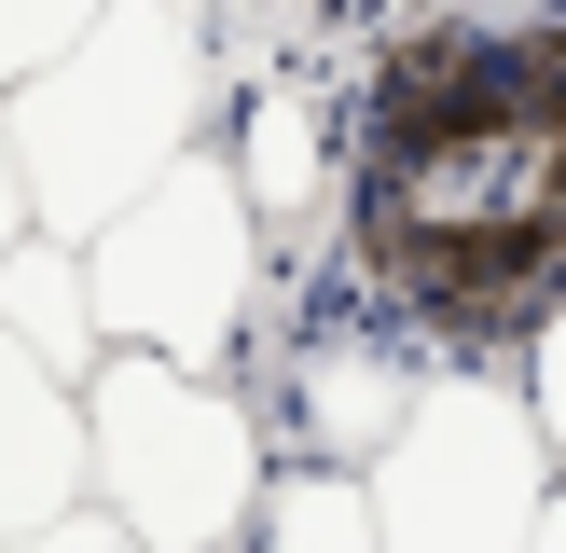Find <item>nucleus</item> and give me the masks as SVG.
<instances>
[{"mask_svg": "<svg viewBox=\"0 0 566 553\" xmlns=\"http://www.w3.org/2000/svg\"><path fill=\"white\" fill-rule=\"evenodd\" d=\"M318 276L415 359H512L539 332L566 291V0H442L359 55Z\"/></svg>", "mask_w": 566, "mask_h": 553, "instance_id": "nucleus-1", "label": "nucleus"}, {"mask_svg": "<svg viewBox=\"0 0 566 553\" xmlns=\"http://www.w3.org/2000/svg\"><path fill=\"white\" fill-rule=\"evenodd\" d=\"M221 125V55L208 0H97L28 83H0V153L42 236H97L153 166H180Z\"/></svg>", "mask_w": 566, "mask_h": 553, "instance_id": "nucleus-2", "label": "nucleus"}, {"mask_svg": "<svg viewBox=\"0 0 566 553\" xmlns=\"http://www.w3.org/2000/svg\"><path fill=\"white\" fill-rule=\"evenodd\" d=\"M70 401H83V498L138 553H235L249 498L276 470L235 374H193V359H153V346H97Z\"/></svg>", "mask_w": 566, "mask_h": 553, "instance_id": "nucleus-3", "label": "nucleus"}, {"mask_svg": "<svg viewBox=\"0 0 566 553\" xmlns=\"http://www.w3.org/2000/svg\"><path fill=\"white\" fill-rule=\"evenodd\" d=\"M83 304H97V346H153V359H193V374H221L249 346V319H263V221H249L221 138L153 166L83 236Z\"/></svg>", "mask_w": 566, "mask_h": 553, "instance_id": "nucleus-4", "label": "nucleus"}, {"mask_svg": "<svg viewBox=\"0 0 566 553\" xmlns=\"http://www.w3.org/2000/svg\"><path fill=\"white\" fill-rule=\"evenodd\" d=\"M359 498H374V553H512L553 498V442L512 359H429L401 429L359 457Z\"/></svg>", "mask_w": 566, "mask_h": 553, "instance_id": "nucleus-5", "label": "nucleus"}, {"mask_svg": "<svg viewBox=\"0 0 566 553\" xmlns=\"http://www.w3.org/2000/svg\"><path fill=\"white\" fill-rule=\"evenodd\" d=\"M276 291H304V304H276V319H249V346H263V457H318V470H359L387 429H401V401H415V374L429 359L401 346V332L374 319V304L346 291V276H276Z\"/></svg>", "mask_w": 566, "mask_h": 553, "instance_id": "nucleus-6", "label": "nucleus"}, {"mask_svg": "<svg viewBox=\"0 0 566 553\" xmlns=\"http://www.w3.org/2000/svg\"><path fill=\"white\" fill-rule=\"evenodd\" d=\"M235 194H249V221H263V263L291 276V263H318V236H332V97L318 83H263V97L235 111Z\"/></svg>", "mask_w": 566, "mask_h": 553, "instance_id": "nucleus-7", "label": "nucleus"}, {"mask_svg": "<svg viewBox=\"0 0 566 553\" xmlns=\"http://www.w3.org/2000/svg\"><path fill=\"white\" fill-rule=\"evenodd\" d=\"M55 512H83V401H70V374H42L0 332V540H28Z\"/></svg>", "mask_w": 566, "mask_h": 553, "instance_id": "nucleus-8", "label": "nucleus"}, {"mask_svg": "<svg viewBox=\"0 0 566 553\" xmlns=\"http://www.w3.org/2000/svg\"><path fill=\"white\" fill-rule=\"evenodd\" d=\"M0 332H14L42 374L83 387V359H97V304H83V249H70V236H42V221H28V236L0 249Z\"/></svg>", "mask_w": 566, "mask_h": 553, "instance_id": "nucleus-9", "label": "nucleus"}, {"mask_svg": "<svg viewBox=\"0 0 566 553\" xmlns=\"http://www.w3.org/2000/svg\"><path fill=\"white\" fill-rule=\"evenodd\" d=\"M235 553H374V498H359V470H318V457L263 470Z\"/></svg>", "mask_w": 566, "mask_h": 553, "instance_id": "nucleus-10", "label": "nucleus"}, {"mask_svg": "<svg viewBox=\"0 0 566 553\" xmlns=\"http://www.w3.org/2000/svg\"><path fill=\"white\" fill-rule=\"evenodd\" d=\"M512 387H525V415H539V442H553V470H566V291L539 304V332L512 346Z\"/></svg>", "mask_w": 566, "mask_h": 553, "instance_id": "nucleus-11", "label": "nucleus"}, {"mask_svg": "<svg viewBox=\"0 0 566 553\" xmlns=\"http://www.w3.org/2000/svg\"><path fill=\"white\" fill-rule=\"evenodd\" d=\"M83 14H97V0H0V83H28V70H42V55L83 28Z\"/></svg>", "mask_w": 566, "mask_h": 553, "instance_id": "nucleus-12", "label": "nucleus"}, {"mask_svg": "<svg viewBox=\"0 0 566 553\" xmlns=\"http://www.w3.org/2000/svg\"><path fill=\"white\" fill-rule=\"evenodd\" d=\"M0 553H138L111 512H55V525H28V540H0Z\"/></svg>", "mask_w": 566, "mask_h": 553, "instance_id": "nucleus-13", "label": "nucleus"}, {"mask_svg": "<svg viewBox=\"0 0 566 553\" xmlns=\"http://www.w3.org/2000/svg\"><path fill=\"white\" fill-rule=\"evenodd\" d=\"M512 553H566V470H553V498H539V512H525V540Z\"/></svg>", "mask_w": 566, "mask_h": 553, "instance_id": "nucleus-14", "label": "nucleus"}, {"mask_svg": "<svg viewBox=\"0 0 566 553\" xmlns=\"http://www.w3.org/2000/svg\"><path fill=\"white\" fill-rule=\"evenodd\" d=\"M28 236V194H14V153H0V249Z\"/></svg>", "mask_w": 566, "mask_h": 553, "instance_id": "nucleus-15", "label": "nucleus"}]
</instances>
